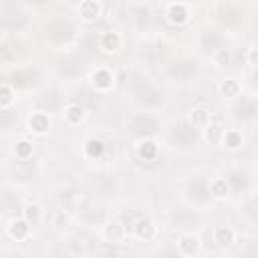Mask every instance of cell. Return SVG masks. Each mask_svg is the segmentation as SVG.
<instances>
[{"label": "cell", "instance_id": "obj_14", "mask_svg": "<svg viewBox=\"0 0 258 258\" xmlns=\"http://www.w3.org/2000/svg\"><path fill=\"white\" fill-rule=\"evenodd\" d=\"M210 194H212V198H216V200H224V198H228V194H230V183H228L224 177H216V179L210 181Z\"/></svg>", "mask_w": 258, "mask_h": 258}, {"label": "cell", "instance_id": "obj_21", "mask_svg": "<svg viewBox=\"0 0 258 258\" xmlns=\"http://www.w3.org/2000/svg\"><path fill=\"white\" fill-rule=\"evenodd\" d=\"M230 60H232V54H230V48H218L216 52H214V62L218 64V67H226V64H230Z\"/></svg>", "mask_w": 258, "mask_h": 258}, {"label": "cell", "instance_id": "obj_2", "mask_svg": "<svg viewBox=\"0 0 258 258\" xmlns=\"http://www.w3.org/2000/svg\"><path fill=\"white\" fill-rule=\"evenodd\" d=\"M91 85L97 89V91H111L113 89V85H115V77H113V73L111 71H107V69H97V71H93L91 73Z\"/></svg>", "mask_w": 258, "mask_h": 258}, {"label": "cell", "instance_id": "obj_5", "mask_svg": "<svg viewBox=\"0 0 258 258\" xmlns=\"http://www.w3.org/2000/svg\"><path fill=\"white\" fill-rule=\"evenodd\" d=\"M177 248H179V252H181L183 256H198L202 244H200V238H198V236H194V234H183V236L177 240Z\"/></svg>", "mask_w": 258, "mask_h": 258}, {"label": "cell", "instance_id": "obj_1", "mask_svg": "<svg viewBox=\"0 0 258 258\" xmlns=\"http://www.w3.org/2000/svg\"><path fill=\"white\" fill-rule=\"evenodd\" d=\"M165 16H167L169 24H173V26H181V24H185V22L189 20V10H187L185 2H171V4L167 6Z\"/></svg>", "mask_w": 258, "mask_h": 258}, {"label": "cell", "instance_id": "obj_15", "mask_svg": "<svg viewBox=\"0 0 258 258\" xmlns=\"http://www.w3.org/2000/svg\"><path fill=\"white\" fill-rule=\"evenodd\" d=\"M22 216H24V220H26L30 226L38 224V222H40V218H42V208H40V204H36V202L26 204V206H24V210H22Z\"/></svg>", "mask_w": 258, "mask_h": 258}, {"label": "cell", "instance_id": "obj_23", "mask_svg": "<svg viewBox=\"0 0 258 258\" xmlns=\"http://www.w3.org/2000/svg\"><path fill=\"white\" fill-rule=\"evenodd\" d=\"M69 222H71V218H69V214H64L62 210H58V212L52 214V224H54L56 228H67Z\"/></svg>", "mask_w": 258, "mask_h": 258}, {"label": "cell", "instance_id": "obj_25", "mask_svg": "<svg viewBox=\"0 0 258 258\" xmlns=\"http://www.w3.org/2000/svg\"><path fill=\"white\" fill-rule=\"evenodd\" d=\"M171 2H183V0H171Z\"/></svg>", "mask_w": 258, "mask_h": 258}, {"label": "cell", "instance_id": "obj_17", "mask_svg": "<svg viewBox=\"0 0 258 258\" xmlns=\"http://www.w3.org/2000/svg\"><path fill=\"white\" fill-rule=\"evenodd\" d=\"M240 91H242V87H240V83L234 81V79H224V81L220 83V93H222L224 97H228V99L238 97Z\"/></svg>", "mask_w": 258, "mask_h": 258}, {"label": "cell", "instance_id": "obj_19", "mask_svg": "<svg viewBox=\"0 0 258 258\" xmlns=\"http://www.w3.org/2000/svg\"><path fill=\"white\" fill-rule=\"evenodd\" d=\"M137 153H139L141 159H155V155H157V143L151 141V139H143L139 143V147H137Z\"/></svg>", "mask_w": 258, "mask_h": 258}, {"label": "cell", "instance_id": "obj_6", "mask_svg": "<svg viewBox=\"0 0 258 258\" xmlns=\"http://www.w3.org/2000/svg\"><path fill=\"white\" fill-rule=\"evenodd\" d=\"M30 224L24 220V218H20V220H12L10 222V226H8V236L12 238V240H16V242H24L28 236H30Z\"/></svg>", "mask_w": 258, "mask_h": 258}, {"label": "cell", "instance_id": "obj_20", "mask_svg": "<svg viewBox=\"0 0 258 258\" xmlns=\"http://www.w3.org/2000/svg\"><path fill=\"white\" fill-rule=\"evenodd\" d=\"M32 151H34V147H32V143H30L28 139H20V141H16V145H14V155H16L18 159H28V157L32 155Z\"/></svg>", "mask_w": 258, "mask_h": 258}, {"label": "cell", "instance_id": "obj_3", "mask_svg": "<svg viewBox=\"0 0 258 258\" xmlns=\"http://www.w3.org/2000/svg\"><path fill=\"white\" fill-rule=\"evenodd\" d=\"M155 232H157V228H155V224H153L149 218H139V220L133 224V234H135L141 242L153 240V238H155Z\"/></svg>", "mask_w": 258, "mask_h": 258}, {"label": "cell", "instance_id": "obj_11", "mask_svg": "<svg viewBox=\"0 0 258 258\" xmlns=\"http://www.w3.org/2000/svg\"><path fill=\"white\" fill-rule=\"evenodd\" d=\"M99 44H101V48L105 52H117L121 48V36L117 32H113V30L103 32L101 38H99Z\"/></svg>", "mask_w": 258, "mask_h": 258}, {"label": "cell", "instance_id": "obj_10", "mask_svg": "<svg viewBox=\"0 0 258 258\" xmlns=\"http://www.w3.org/2000/svg\"><path fill=\"white\" fill-rule=\"evenodd\" d=\"M28 127H30V131L32 133H36V135H44L46 131H48V127H50V119H48V115L46 113H32L30 117H28Z\"/></svg>", "mask_w": 258, "mask_h": 258}, {"label": "cell", "instance_id": "obj_13", "mask_svg": "<svg viewBox=\"0 0 258 258\" xmlns=\"http://www.w3.org/2000/svg\"><path fill=\"white\" fill-rule=\"evenodd\" d=\"M234 240H236V234H234L232 228H228V226H220V228H216V232H214V242H216L218 246L226 248V246L234 244Z\"/></svg>", "mask_w": 258, "mask_h": 258}, {"label": "cell", "instance_id": "obj_7", "mask_svg": "<svg viewBox=\"0 0 258 258\" xmlns=\"http://www.w3.org/2000/svg\"><path fill=\"white\" fill-rule=\"evenodd\" d=\"M220 143H222L226 149L236 151V149H240V147L244 145V135H242L238 129H224Z\"/></svg>", "mask_w": 258, "mask_h": 258}, {"label": "cell", "instance_id": "obj_24", "mask_svg": "<svg viewBox=\"0 0 258 258\" xmlns=\"http://www.w3.org/2000/svg\"><path fill=\"white\" fill-rule=\"evenodd\" d=\"M248 58H250L248 64L254 69V67H256V50H254V48H250V56H248Z\"/></svg>", "mask_w": 258, "mask_h": 258}, {"label": "cell", "instance_id": "obj_22", "mask_svg": "<svg viewBox=\"0 0 258 258\" xmlns=\"http://www.w3.org/2000/svg\"><path fill=\"white\" fill-rule=\"evenodd\" d=\"M14 103V91L8 85H0V107H10Z\"/></svg>", "mask_w": 258, "mask_h": 258}, {"label": "cell", "instance_id": "obj_18", "mask_svg": "<svg viewBox=\"0 0 258 258\" xmlns=\"http://www.w3.org/2000/svg\"><path fill=\"white\" fill-rule=\"evenodd\" d=\"M103 153H105L103 141H99V139H89V141L85 143V155H87L89 159H99V157H103Z\"/></svg>", "mask_w": 258, "mask_h": 258}, {"label": "cell", "instance_id": "obj_26", "mask_svg": "<svg viewBox=\"0 0 258 258\" xmlns=\"http://www.w3.org/2000/svg\"><path fill=\"white\" fill-rule=\"evenodd\" d=\"M99 2H101V0H99Z\"/></svg>", "mask_w": 258, "mask_h": 258}, {"label": "cell", "instance_id": "obj_8", "mask_svg": "<svg viewBox=\"0 0 258 258\" xmlns=\"http://www.w3.org/2000/svg\"><path fill=\"white\" fill-rule=\"evenodd\" d=\"M101 2L99 0H83L81 2V8H79V14H81V18L83 20H87V22H93V20H97L99 16H101Z\"/></svg>", "mask_w": 258, "mask_h": 258}, {"label": "cell", "instance_id": "obj_16", "mask_svg": "<svg viewBox=\"0 0 258 258\" xmlns=\"http://www.w3.org/2000/svg\"><path fill=\"white\" fill-rule=\"evenodd\" d=\"M222 133H224V129H222L216 121H210V123L204 127V139H206L208 143H212V145H218V143H220Z\"/></svg>", "mask_w": 258, "mask_h": 258}, {"label": "cell", "instance_id": "obj_4", "mask_svg": "<svg viewBox=\"0 0 258 258\" xmlns=\"http://www.w3.org/2000/svg\"><path fill=\"white\" fill-rule=\"evenodd\" d=\"M103 240L109 242V244H121L125 240V228L117 220L107 222L105 228H103Z\"/></svg>", "mask_w": 258, "mask_h": 258}, {"label": "cell", "instance_id": "obj_12", "mask_svg": "<svg viewBox=\"0 0 258 258\" xmlns=\"http://www.w3.org/2000/svg\"><path fill=\"white\" fill-rule=\"evenodd\" d=\"M189 121H191L194 127L204 129V127L212 121V115H210V111H208L206 107H194V109H191V115H189Z\"/></svg>", "mask_w": 258, "mask_h": 258}, {"label": "cell", "instance_id": "obj_9", "mask_svg": "<svg viewBox=\"0 0 258 258\" xmlns=\"http://www.w3.org/2000/svg\"><path fill=\"white\" fill-rule=\"evenodd\" d=\"M62 115H64V121H67L71 127H77V125H81V123L85 121V117H87L85 109H83L81 105H77V103H71V105H67V107H64V111H62Z\"/></svg>", "mask_w": 258, "mask_h": 258}]
</instances>
